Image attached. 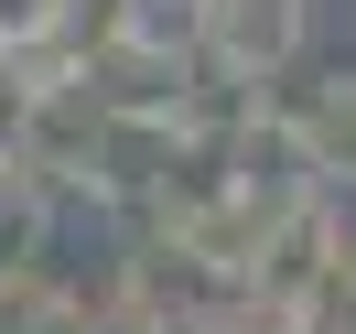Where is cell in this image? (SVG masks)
<instances>
[{"label":"cell","mask_w":356,"mask_h":334,"mask_svg":"<svg viewBox=\"0 0 356 334\" xmlns=\"http://www.w3.org/2000/svg\"><path fill=\"white\" fill-rule=\"evenodd\" d=\"M195 44H205V65H227L238 87H270V76H291V54H302V0H195Z\"/></svg>","instance_id":"cell-1"},{"label":"cell","mask_w":356,"mask_h":334,"mask_svg":"<svg viewBox=\"0 0 356 334\" xmlns=\"http://www.w3.org/2000/svg\"><path fill=\"white\" fill-rule=\"evenodd\" d=\"M281 130L302 140V162H313L324 183H356V87H346V76H334V87H313V97H291Z\"/></svg>","instance_id":"cell-2"},{"label":"cell","mask_w":356,"mask_h":334,"mask_svg":"<svg viewBox=\"0 0 356 334\" xmlns=\"http://www.w3.org/2000/svg\"><path fill=\"white\" fill-rule=\"evenodd\" d=\"M44 226H54V194L33 162H0V281H33L44 259Z\"/></svg>","instance_id":"cell-3"},{"label":"cell","mask_w":356,"mask_h":334,"mask_svg":"<svg viewBox=\"0 0 356 334\" xmlns=\"http://www.w3.org/2000/svg\"><path fill=\"white\" fill-rule=\"evenodd\" d=\"M0 334H97L87 291H54V281H0Z\"/></svg>","instance_id":"cell-4"},{"label":"cell","mask_w":356,"mask_h":334,"mask_svg":"<svg viewBox=\"0 0 356 334\" xmlns=\"http://www.w3.org/2000/svg\"><path fill=\"white\" fill-rule=\"evenodd\" d=\"M65 11H76V0H0V54L54 44V33H65Z\"/></svg>","instance_id":"cell-5"},{"label":"cell","mask_w":356,"mask_h":334,"mask_svg":"<svg viewBox=\"0 0 356 334\" xmlns=\"http://www.w3.org/2000/svg\"><path fill=\"white\" fill-rule=\"evenodd\" d=\"M22 130H33V87L11 76V54H0V162H22Z\"/></svg>","instance_id":"cell-6"}]
</instances>
